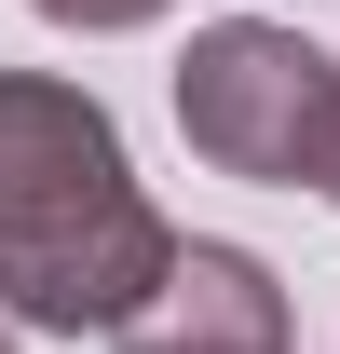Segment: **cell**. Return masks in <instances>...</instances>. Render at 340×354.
<instances>
[{"instance_id":"obj_3","label":"cell","mask_w":340,"mask_h":354,"mask_svg":"<svg viewBox=\"0 0 340 354\" xmlns=\"http://www.w3.org/2000/svg\"><path fill=\"white\" fill-rule=\"evenodd\" d=\"M109 354H286V286L245 245H177L164 286L109 327Z\"/></svg>"},{"instance_id":"obj_4","label":"cell","mask_w":340,"mask_h":354,"mask_svg":"<svg viewBox=\"0 0 340 354\" xmlns=\"http://www.w3.org/2000/svg\"><path fill=\"white\" fill-rule=\"evenodd\" d=\"M41 28H82V41H109V28H150V14H177V0H28Z\"/></svg>"},{"instance_id":"obj_6","label":"cell","mask_w":340,"mask_h":354,"mask_svg":"<svg viewBox=\"0 0 340 354\" xmlns=\"http://www.w3.org/2000/svg\"><path fill=\"white\" fill-rule=\"evenodd\" d=\"M0 354H14V327H0Z\"/></svg>"},{"instance_id":"obj_2","label":"cell","mask_w":340,"mask_h":354,"mask_svg":"<svg viewBox=\"0 0 340 354\" xmlns=\"http://www.w3.org/2000/svg\"><path fill=\"white\" fill-rule=\"evenodd\" d=\"M177 136H191V164L245 177V191H327L340 164V55L272 28V14H218L191 28L177 55Z\"/></svg>"},{"instance_id":"obj_1","label":"cell","mask_w":340,"mask_h":354,"mask_svg":"<svg viewBox=\"0 0 340 354\" xmlns=\"http://www.w3.org/2000/svg\"><path fill=\"white\" fill-rule=\"evenodd\" d=\"M164 259H177V232L136 191L123 123L82 82L0 68V313L82 341V327H123L164 286Z\"/></svg>"},{"instance_id":"obj_5","label":"cell","mask_w":340,"mask_h":354,"mask_svg":"<svg viewBox=\"0 0 340 354\" xmlns=\"http://www.w3.org/2000/svg\"><path fill=\"white\" fill-rule=\"evenodd\" d=\"M327 205H340V164H327Z\"/></svg>"}]
</instances>
